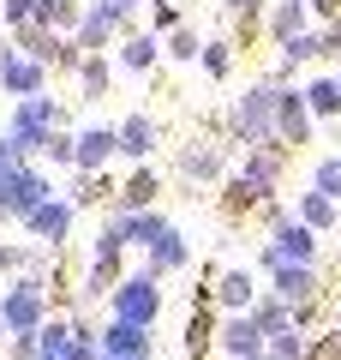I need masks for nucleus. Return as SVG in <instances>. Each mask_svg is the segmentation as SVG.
<instances>
[{"label":"nucleus","mask_w":341,"mask_h":360,"mask_svg":"<svg viewBox=\"0 0 341 360\" xmlns=\"http://www.w3.org/2000/svg\"><path fill=\"white\" fill-rule=\"evenodd\" d=\"M269 360H305L312 354V330H300V324H293V330H281V336H269Z\"/></svg>","instance_id":"obj_35"},{"label":"nucleus","mask_w":341,"mask_h":360,"mask_svg":"<svg viewBox=\"0 0 341 360\" xmlns=\"http://www.w3.org/2000/svg\"><path fill=\"white\" fill-rule=\"evenodd\" d=\"M252 324L264 330V342H269V336L293 330V307H288V300H276V295L264 288V295H258V307H252Z\"/></svg>","instance_id":"obj_30"},{"label":"nucleus","mask_w":341,"mask_h":360,"mask_svg":"<svg viewBox=\"0 0 341 360\" xmlns=\"http://www.w3.org/2000/svg\"><path fill=\"white\" fill-rule=\"evenodd\" d=\"M36 162H48V168H78V132H72V127H54Z\"/></svg>","instance_id":"obj_32"},{"label":"nucleus","mask_w":341,"mask_h":360,"mask_svg":"<svg viewBox=\"0 0 341 360\" xmlns=\"http://www.w3.org/2000/svg\"><path fill=\"white\" fill-rule=\"evenodd\" d=\"M48 319H54V300L42 270H25L0 288V336H36Z\"/></svg>","instance_id":"obj_3"},{"label":"nucleus","mask_w":341,"mask_h":360,"mask_svg":"<svg viewBox=\"0 0 341 360\" xmlns=\"http://www.w3.org/2000/svg\"><path fill=\"white\" fill-rule=\"evenodd\" d=\"M120 37H126V25L102 6V0H84V18H78V30H72V42L84 54H114L120 49Z\"/></svg>","instance_id":"obj_12"},{"label":"nucleus","mask_w":341,"mask_h":360,"mask_svg":"<svg viewBox=\"0 0 341 360\" xmlns=\"http://www.w3.org/2000/svg\"><path fill=\"white\" fill-rule=\"evenodd\" d=\"M0 90L18 96V103H25V96H42V90H48V66L30 60V54H13V60L0 66Z\"/></svg>","instance_id":"obj_22"},{"label":"nucleus","mask_w":341,"mask_h":360,"mask_svg":"<svg viewBox=\"0 0 341 360\" xmlns=\"http://www.w3.org/2000/svg\"><path fill=\"white\" fill-rule=\"evenodd\" d=\"M222 132H227V150H258V144H276V84L258 78L234 96V108L222 115Z\"/></svg>","instance_id":"obj_2"},{"label":"nucleus","mask_w":341,"mask_h":360,"mask_svg":"<svg viewBox=\"0 0 341 360\" xmlns=\"http://www.w3.org/2000/svg\"><path fill=\"white\" fill-rule=\"evenodd\" d=\"M78 18H84V0H42L36 25H48V30H60V37H72Z\"/></svg>","instance_id":"obj_33"},{"label":"nucleus","mask_w":341,"mask_h":360,"mask_svg":"<svg viewBox=\"0 0 341 360\" xmlns=\"http://www.w3.org/2000/svg\"><path fill=\"white\" fill-rule=\"evenodd\" d=\"M293 217H300L305 229H317V234L341 229V205H335V198H323V193H312V186L300 193V210H293Z\"/></svg>","instance_id":"obj_29"},{"label":"nucleus","mask_w":341,"mask_h":360,"mask_svg":"<svg viewBox=\"0 0 341 360\" xmlns=\"http://www.w3.org/2000/svg\"><path fill=\"white\" fill-rule=\"evenodd\" d=\"M258 222H264V229H281V222H293V210H288V205H276V198H269V205L258 210Z\"/></svg>","instance_id":"obj_42"},{"label":"nucleus","mask_w":341,"mask_h":360,"mask_svg":"<svg viewBox=\"0 0 341 360\" xmlns=\"http://www.w3.org/2000/svg\"><path fill=\"white\" fill-rule=\"evenodd\" d=\"M264 205H269V198L258 193L252 180H240V174L222 180V222H227V229H234V222H246V217H258Z\"/></svg>","instance_id":"obj_26"},{"label":"nucleus","mask_w":341,"mask_h":360,"mask_svg":"<svg viewBox=\"0 0 341 360\" xmlns=\"http://www.w3.org/2000/svg\"><path fill=\"white\" fill-rule=\"evenodd\" d=\"M335 270H341V264H335Z\"/></svg>","instance_id":"obj_47"},{"label":"nucleus","mask_w":341,"mask_h":360,"mask_svg":"<svg viewBox=\"0 0 341 360\" xmlns=\"http://www.w3.org/2000/svg\"><path fill=\"white\" fill-rule=\"evenodd\" d=\"M317 132L312 108H305V90L300 84H276V144L281 150H305Z\"/></svg>","instance_id":"obj_10"},{"label":"nucleus","mask_w":341,"mask_h":360,"mask_svg":"<svg viewBox=\"0 0 341 360\" xmlns=\"http://www.w3.org/2000/svg\"><path fill=\"white\" fill-rule=\"evenodd\" d=\"M174 174L192 180V186H222V180L234 174V168H227V144H215V139L174 144Z\"/></svg>","instance_id":"obj_9"},{"label":"nucleus","mask_w":341,"mask_h":360,"mask_svg":"<svg viewBox=\"0 0 341 360\" xmlns=\"http://www.w3.org/2000/svg\"><path fill=\"white\" fill-rule=\"evenodd\" d=\"M335 78H341V60H335Z\"/></svg>","instance_id":"obj_45"},{"label":"nucleus","mask_w":341,"mask_h":360,"mask_svg":"<svg viewBox=\"0 0 341 360\" xmlns=\"http://www.w3.org/2000/svg\"><path fill=\"white\" fill-rule=\"evenodd\" d=\"M108 319L138 324V330H156V319H162V283H156L150 270H132L126 283L108 295Z\"/></svg>","instance_id":"obj_6"},{"label":"nucleus","mask_w":341,"mask_h":360,"mask_svg":"<svg viewBox=\"0 0 341 360\" xmlns=\"http://www.w3.org/2000/svg\"><path fill=\"white\" fill-rule=\"evenodd\" d=\"M300 90H305V108H312V120H317V127L341 120V78H335V72H312Z\"/></svg>","instance_id":"obj_25"},{"label":"nucleus","mask_w":341,"mask_h":360,"mask_svg":"<svg viewBox=\"0 0 341 360\" xmlns=\"http://www.w3.org/2000/svg\"><path fill=\"white\" fill-rule=\"evenodd\" d=\"M114 132H120V162H156V150H162V120L156 115L138 108V115H126Z\"/></svg>","instance_id":"obj_14"},{"label":"nucleus","mask_w":341,"mask_h":360,"mask_svg":"<svg viewBox=\"0 0 341 360\" xmlns=\"http://www.w3.org/2000/svg\"><path fill=\"white\" fill-rule=\"evenodd\" d=\"M54 198V180H48V168L42 162H25V168H13V174L0 180V222H25L36 205H48Z\"/></svg>","instance_id":"obj_7"},{"label":"nucleus","mask_w":341,"mask_h":360,"mask_svg":"<svg viewBox=\"0 0 341 360\" xmlns=\"http://www.w3.org/2000/svg\"><path fill=\"white\" fill-rule=\"evenodd\" d=\"M317 18H312V6L305 0H269V13H264V42H293V37H305Z\"/></svg>","instance_id":"obj_19"},{"label":"nucleus","mask_w":341,"mask_h":360,"mask_svg":"<svg viewBox=\"0 0 341 360\" xmlns=\"http://www.w3.org/2000/svg\"><path fill=\"white\" fill-rule=\"evenodd\" d=\"M269 295L288 300V307L323 300V264H281V270H269Z\"/></svg>","instance_id":"obj_13"},{"label":"nucleus","mask_w":341,"mask_h":360,"mask_svg":"<svg viewBox=\"0 0 341 360\" xmlns=\"http://www.w3.org/2000/svg\"><path fill=\"white\" fill-rule=\"evenodd\" d=\"M102 6H108V13L120 18V25H126V30H138V25H132V13H144L150 0H102Z\"/></svg>","instance_id":"obj_41"},{"label":"nucleus","mask_w":341,"mask_h":360,"mask_svg":"<svg viewBox=\"0 0 341 360\" xmlns=\"http://www.w3.org/2000/svg\"><path fill=\"white\" fill-rule=\"evenodd\" d=\"M156 205H162V168H156V162H132L108 210H114V217H132V210H156Z\"/></svg>","instance_id":"obj_11"},{"label":"nucleus","mask_w":341,"mask_h":360,"mask_svg":"<svg viewBox=\"0 0 341 360\" xmlns=\"http://www.w3.org/2000/svg\"><path fill=\"white\" fill-rule=\"evenodd\" d=\"M168 54H162V37L156 30H126L120 37V49H114V66L120 72H156Z\"/></svg>","instance_id":"obj_20"},{"label":"nucleus","mask_w":341,"mask_h":360,"mask_svg":"<svg viewBox=\"0 0 341 360\" xmlns=\"http://www.w3.org/2000/svg\"><path fill=\"white\" fill-rule=\"evenodd\" d=\"M312 193H323V198H335V205H341V150L317 156V168H312Z\"/></svg>","instance_id":"obj_36"},{"label":"nucleus","mask_w":341,"mask_h":360,"mask_svg":"<svg viewBox=\"0 0 341 360\" xmlns=\"http://www.w3.org/2000/svg\"><path fill=\"white\" fill-rule=\"evenodd\" d=\"M281 264H323V240H317V229H305L300 217L281 222V229H269V240L258 246V270H281Z\"/></svg>","instance_id":"obj_5"},{"label":"nucleus","mask_w":341,"mask_h":360,"mask_svg":"<svg viewBox=\"0 0 341 360\" xmlns=\"http://www.w3.org/2000/svg\"><path fill=\"white\" fill-rule=\"evenodd\" d=\"M288 156H293V150H281V144H258V150H246V156H240V168H234V174L252 180L264 198H276L281 174H288Z\"/></svg>","instance_id":"obj_15"},{"label":"nucleus","mask_w":341,"mask_h":360,"mask_svg":"<svg viewBox=\"0 0 341 360\" xmlns=\"http://www.w3.org/2000/svg\"><path fill=\"white\" fill-rule=\"evenodd\" d=\"M264 348V330L252 324V312H222V330H215V354L222 360H246Z\"/></svg>","instance_id":"obj_18"},{"label":"nucleus","mask_w":341,"mask_h":360,"mask_svg":"<svg viewBox=\"0 0 341 360\" xmlns=\"http://www.w3.org/2000/svg\"><path fill=\"white\" fill-rule=\"evenodd\" d=\"M305 360H341V330H335V324L312 336V354H305Z\"/></svg>","instance_id":"obj_39"},{"label":"nucleus","mask_w":341,"mask_h":360,"mask_svg":"<svg viewBox=\"0 0 341 360\" xmlns=\"http://www.w3.org/2000/svg\"><path fill=\"white\" fill-rule=\"evenodd\" d=\"M0 180H6V174H0Z\"/></svg>","instance_id":"obj_46"},{"label":"nucleus","mask_w":341,"mask_h":360,"mask_svg":"<svg viewBox=\"0 0 341 360\" xmlns=\"http://www.w3.org/2000/svg\"><path fill=\"white\" fill-rule=\"evenodd\" d=\"M108 217H114V210H108ZM120 229H126V246H132V252H150L174 222H168V210L156 205V210H132V217H120Z\"/></svg>","instance_id":"obj_27"},{"label":"nucleus","mask_w":341,"mask_h":360,"mask_svg":"<svg viewBox=\"0 0 341 360\" xmlns=\"http://www.w3.org/2000/svg\"><path fill=\"white\" fill-rule=\"evenodd\" d=\"M54 127H66V103H60V96H48V90H42V96H25V103H13V120H6V132L25 144L30 162L42 156V144H48Z\"/></svg>","instance_id":"obj_4"},{"label":"nucleus","mask_w":341,"mask_h":360,"mask_svg":"<svg viewBox=\"0 0 341 360\" xmlns=\"http://www.w3.org/2000/svg\"><path fill=\"white\" fill-rule=\"evenodd\" d=\"M36 13H42V0H0V18L13 30H25V25H36Z\"/></svg>","instance_id":"obj_38"},{"label":"nucleus","mask_w":341,"mask_h":360,"mask_svg":"<svg viewBox=\"0 0 341 360\" xmlns=\"http://www.w3.org/2000/svg\"><path fill=\"white\" fill-rule=\"evenodd\" d=\"M180 25H186V13H180L174 0H150V30L156 37H168V30H180Z\"/></svg>","instance_id":"obj_37"},{"label":"nucleus","mask_w":341,"mask_h":360,"mask_svg":"<svg viewBox=\"0 0 341 360\" xmlns=\"http://www.w3.org/2000/svg\"><path fill=\"white\" fill-rule=\"evenodd\" d=\"M246 360H269V348H258V354H246Z\"/></svg>","instance_id":"obj_44"},{"label":"nucleus","mask_w":341,"mask_h":360,"mask_svg":"<svg viewBox=\"0 0 341 360\" xmlns=\"http://www.w3.org/2000/svg\"><path fill=\"white\" fill-rule=\"evenodd\" d=\"M186 264H192V246H186V234H180V229H168L162 240H156L150 252H144V264H138V270H150L156 283H162V276H174V270H186Z\"/></svg>","instance_id":"obj_24"},{"label":"nucleus","mask_w":341,"mask_h":360,"mask_svg":"<svg viewBox=\"0 0 341 360\" xmlns=\"http://www.w3.org/2000/svg\"><path fill=\"white\" fill-rule=\"evenodd\" d=\"M305 6H312V18H317V25H329V18H341V0H305Z\"/></svg>","instance_id":"obj_43"},{"label":"nucleus","mask_w":341,"mask_h":360,"mask_svg":"<svg viewBox=\"0 0 341 360\" xmlns=\"http://www.w3.org/2000/svg\"><path fill=\"white\" fill-rule=\"evenodd\" d=\"M30 156H25V144L13 139V132H0V174H13V168H25Z\"/></svg>","instance_id":"obj_40"},{"label":"nucleus","mask_w":341,"mask_h":360,"mask_svg":"<svg viewBox=\"0 0 341 360\" xmlns=\"http://www.w3.org/2000/svg\"><path fill=\"white\" fill-rule=\"evenodd\" d=\"M234 54H240V49H234V37H210V42H203V54H198L203 78H215V84H222V78L234 72Z\"/></svg>","instance_id":"obj_31"},{"label":"nucleus","mask_w":341,"mask_h":360,"mask_svg":"<svg viewBox=\"0 0 341 360\" xmlns=\"http://www.w3.org/2000/svg\"><path fill=\"white\" fill-rule=\"evenodd\" d=\"M72 222H78V205H72L66 193H54L48 205H36L25 222H18V229H25L30 246H42V252H60V246L72 240Z\"/></svg>","instance_id":"obj_8"},{"label":"nucleus","mask_w":341,"mask_h":360,"mask_svg":"<svg viewBox=\"0 0 341 360\" xmlns=\"http://www.w3.org/2000/svg\"><path fill=\"white\" fill-rule=\"evenodd\" d=\"M120 156V132L114 127H78V168L72 174H102Z\"/></svg>","instance_id":"obj_21"},{"label":"nucleus","mask_w":341,"mask_h":360,"mask_svg":"<svg viewBox=\"0 0 341 360\" xmlns=\"http://www.w3.org/2000/svg\"><path fill=\"white\" fill-rule=\"evenodd\" d=\"M114 193H120V180H108V168L102 174H72V205L78 210H96V205H114Z\"/></svg>","instance_id":"obj_28"},{"label":"nucleus","mask_w":341,"mask_h":360,"mask_svg":"<svg viewBox=\"0 0 341 360\" xmlns=\"http://www.w3.org/2000/svg\"><path fill=\"white\" fill-rule=\"evenodd\" d=\"M258 295H264V288H258V276L246 264H215V307L222 312H252L258 307Z\"/></svg>","instance_id":"obj_17"},{"label":"nucleus","mask_w":341,"mask_h":360,"mask_svg":"<svg viewBox=\"0 0 341 360\" xmlns=\"http://www.w3.org/2000/svg\"><path fill=\"white\" fill-rule=\"evenodd\" d=\"M72 90H78V103H102V96H114V60L108 54H84L72 72Z\"/></svg>","instance_id":"obj_23"},{"label":"nucleus","mask_w":341,"mask_h":360,"mask_svg":"<svg viewBox=\"0 0 341 360\" xmlns=\"http://www.w3.org/2000/svg\"><path fill=\"white\" fill-rule=\"evenodd\" d=\"M126 229H120V217H108L96 229V240H90V258H84V283H78V307H96V300H108L114 288L126 283Z\"/></svg>","instance_id":"obj_1"},{"label":"nucleus","mask_w":341,"mask_h":360,"mask_svg":"<svg viewBox=\"0 0 341 360\" xmlns=\"http://www.w3.org/2000/svg\"><path fill=\"white\" fill-rule=\"evenodd\" d=\"M102 360H156V330L108 319L102 324Z\"/></svg>","instance_id":"obj_16"},{"label":"nucleus","mask_w":341,"mask_h":360,"mask_svg":"<svg viewBox=\"0 0 341 360\" xmlns=\"http://www.w3.org/2000/svg\"><path fill=\"white\" fill-rule=\"evenodd\" d=\"M162 54L174 66H186V60H198V54H203V37L192 25H180V30H168V37H162Z\"/></svg>","instance_id":"obj_34"}]
</instances>
